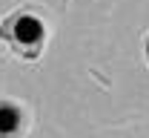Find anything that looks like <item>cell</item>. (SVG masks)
Segmentation results:
<instances>
[{
  "instance_id": "1",
  "label": "cell",
  "mask_w": 149,
  "mask_h": 138,
  "mask_svg": "<svg viewBox=\"0 0 149 138\" xmlns=\"http://www.w3.org/2000/svg\"><path fill=\"white\" fill-rule=\"evenodd\" d=\"M46 40H49L46 20L35 9H17L0 20V43H6L23 60H37L46 49Z\"/></svg>"
},
{
  "instance_id": "2",
  "label": "cell",
  "mask_w": 149,
  "mask_h": 138,
  "mask_svg": "<svg viewBox=\"0 0 149 138\" xmlns=\"http://www.w3.org/2000/svg\"><path fill=\"white\" fill-rule=\"evenodd\" d=\"M26 132V112L17 101L0 98V138H23Z\"/></svg>"
},
{
  "instance_id": "3",
  "label": "cell",
  "mask_w": 149,
  "mask_h": 138,
  "mask_svg": "<svg viewBox=\"0 0 149 138\" xmlns=\"http://www.w3.org/2000/svg\"><path fill=\"white\" fill-rule=\"evenodd\" d=\"M143 52H146V60H149V35H146V40H143Z\"/></svg>"
}]
</instances>
